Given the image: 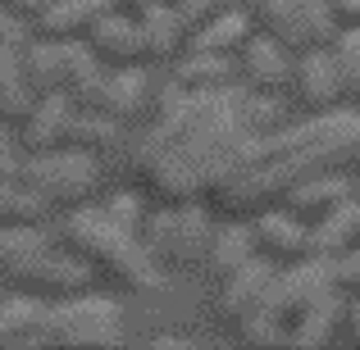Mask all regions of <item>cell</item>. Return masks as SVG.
I'll use <instances>...</instances> for the list:
<instances>
[{
	"instance_id": "34",
	"label": "cell",
	"mask_w": 360,
	"mask_h": 350,
	"mask_svg": "<svg viewBox=\"0 0 360 350\" xmlns=\"http://www.w3.org/2000/svg\"><path fill=\"white\" fill-rule=\"evenodd\" d=\"M178 5V14L187 18V23H205V18L214 14V5H219V0H174Z\"/></svg>"
},
{
	"instance_id": "29",
	"label": "cell",
	"mask_w": 360,
	"mask_h": 350,
	"mask_svg": "<svg viewBox=\"0 0 360 350\" xmlns=\"http://www.w3.org/2000/svg\"><path fill=\"white\" fill-rule=\"evenodd\" d=\"M229 73H233L229 51H192L174 69V78L183 87H219V82H229Z\"/></svg>"
},
{
	"instance_id": "25",
	"label": "cell",
	"mask_w": 360,
	"mask_h": 350,
	"mask_svg": "<svg viewBox=\"0 0 360 350\" xmlns=\"http://www.w3.org/2000/svg\"><path fill=\"white\" fill-rule=\"evenodd\" d=\"M51 201L37 187H27L23 177H5L0 182V223H37L46 219Z\"/></svg>"
},
{
	"instance_id": "39",
	"label": "cell",
	"mask_w": 360,
	"mask_h": 350,
	"mask_svg": "<svg viewBox=\"0 0 360 350\" xmlns=\"http://www.w3.org/2000/svg\"><path fill=\"white\" fill-rule=\"evenodd\" d=\"M356 187H360V168H356Z\"/></svg>"
},
{
	"instance_id": "24",
	"label": "cell",
	"mask_w": 360,
	"mask_h": 350,
	"mask_svg": "<svg viewBox=\"0 0 360 350\" xmlns=\"http://www.w3.org/2000/svg\"><path fill=\"white\" fill-rule=\"evenodd\" d=\"M251 36V23H246L242 9H229V14H210L192 36V51H233V46H246Z\"/></svg>"
},
{
	"instance_id": "38",
	"label": "cell",
	"mask_w": 360,
	"mask_h": 350,
	"mask_svg": "<svg viewBox=\"0 0 360 350\" xmlns=\"http://www.w3.org/2000/svg\"><path fill=\"white\" fill-rule=\"evenodd\" d=\"M352 332H356V342H360V300L352 305Z\"/></svg>"
},
{
	"instance_id": "26",
	"label": "cell",
	"mask_w": 360,
	"mask_h": 350,
	"mask_svg": "<svg viewBox=\"0 0 360 350\" xmlns=\"http://www.w3.org/2000/svg\"><path fill=\"white\" fill-rule=\"evenodd\" d=\"M255 236H260V245H269L274 255H310V228H301L288 214H260Z\"/></svg>"
},
{
	"instance_id": "13",
	"label": "cell",
	"mask_w": 360,
	"mask_h": 350,
	"mask_svg": "<svg viewBox=\"0 0 360 350\" xmlns=\"http://www.w3.org/2000/svg\"><path fill=\"white\" fill-rule=\"evenodd\" d=\"M274 278H278V273H274V264H269V260H255V255H251L242 269L224 273L219 309H224V314H233V318L251 314V309L264 300V291H269V282H274Z\"/></svg>"
},
{
	"instance_id": "18",
	"label": "cell",
	"mask_w": 360,
	"mask_h": 350,
	"mask_svg": "<svg viewBox=\"0 0 360 350\" xmlns=\"http://www.w3.org/2000/svg\"><path fill=\"white\" fill-rule=\"evenodd\" d=\"M51 305L37 296H9L0 300V346H37L46 332Z\"/></svg>"
},
{
	"instance_id": "27",
	"label": "cell",
	"mask_w": 360,
	"mask_h": 350,
	"mask_svg": "<svg viewBox=\"0 0 360 350\" xmlns=\"http://www.w3.org/2000/svg\"><path fill=\"white\" fill-rule=\"evenodd\" d=\"M46 232L37 228V223H5L0 228V269L5 273H14L18 264H27L32 255H41L46 250Z\"/></svg>"
},
{
	"instance_id": "8",
	"label": "cell",
	"mask_w": 360,
	"mask_h": 350,
	"mask_svg": "<svg viewBox=\"0 0 360 350\" xmlns=\"http://www.w3.org/2000/svg\"><path fill=\"white\" fill-rule=\"evenodd\" d=\"M333 282H338V260L333 255H306L297 269L278 273V278L269 282V291H264V300L255 309H264V314H274V318L288 323L292 314H301V309H306L319 291H328Z\"/></svg>"
},
{
	"instance_id": "10",
	"label": "cell",
	"mask_w": 360,
	"mask_h": 350,
	"mask_svg": "<svg viewBox=\"0 0 360 350\" xmlns=\"http://www.w3.org/2000/svg\"><path fill=\"white\" fill-rule=\"evenodd\" d=\"M9 278L23 282V287H37V291H82L91 282V264H82L78 255H64L55 245H46L41 255L18 264Z\"/></svg>"
},
{
	"instance_id": "15",
	"label": "cell",
	"mask_w": 360,
	"mask_h": 350,
	"mask_svg": "<svg viewBox=\"0 0 360 350\" xmlns=\"http://www.w3.org/2000/svg\"><path fill=\"white\" fill-rule=\"evenodd\" d=\"M37 96L41 91L27 73V55L18 46H0V119H27Z\"/></svg>"
},
{
	"instance_id": "20",
	"label": "cell",
	"mask_w": 360,
	"mask_h": 350,
	"mask_svg": "<svg viewBox=\"0 0 360 350\" xmlns=\"http://www.w3.org/2000/svg\"><path fill=\"white\" fill-rule=\"evenodd\" d=\"M187 18L178 14L174 0H146L141 5V32H146V55L155 60H169V55L183 46V32H187Z\"/></svg>"
},
{
	"instance_id": "40",
	"label": "cell",
	"mask_w": 360,
	"mask_h": 350,
	"mask_svg": "<svg viewBox=\"0 0 360 350\" xmlns=\"http://www.w3.org/2000/svg\"><path fill=\"white\" fill-rule=\"evenodd\" d=\"M137 5H146V0H137Z\"/></svg>"
},
{
	"instance_id": "21",
	"label": "cell",
	"mask_w": 360,
	"mask_h": 350,
	"mask_svg": "<svg viewBox=\"0 0 360 350\" xmlns=\"http://www.w3.org/2000/svg\"><path fill=\"white\" fill-rule=\"evenodd\" d=\"M356 191V177H342V173H319V177H306L288 191V205L297 214H328L338 210L342 201H352Z\"/></svg>"
},
{
	"instance_id": "7",
	"label": "cell",
	"mask_w": 360,
	"mask_h": 350,
	"mask_svg": "<svg viewBox=\"0 0 360 350\" xmlns=\"http://www.w3.org/2000/svg\"><path fill=\"white\" fill-rule=\"evenodd\" d=\"M260 18L288 51H310V46H333V0H264Z\"/></svg>"
},
{
	"instance_id": "23",
	"label": "cell",
	"mask_w": 360,
	"mask_h": 350,
	"mask_svg": "<svg viewBox=\"0 0 360 350\" xmlns=\"http://www.w3.org/2000/svg\"><path fill=\"white\" fill-rule=\"evenodd\" d=\"M110 9H115V0H51L41 14V36H78Z\"/></svg>"
},
{
	"instance_id": "3",
	"label": "cell",
	"mask_w": 360,
	"mask_h": 350,
	"mask_svg": "<svg viewBox=\"0 0 360 350\" xmlns=\"http://www.w3.org/2000/svg\"><path fill=\"white\" fill-rule=\"evenodd\" d=\"M60 236L82 250L96 269L115 273L128 287H160V260L146 250V214L137 196H110L96 210H73L60 223Z\"/></svg>"
},
{
	"instance_id": "31",
	"label": "cell",
	"mask_w": 360,
	"mask_h": 350,
	"mask_svg": "<svg viewBox=\"0 0 360 350\" xmlns=\"http://www.w3.org/2000/svg\"><path fill=\"white\" fill-rule=\"evenodd\" d=\"M333 55L342 64V78H347V91H360V23L342 27L333 36Z\"/></svg>"
},
{
	"instance_id": "9",
	"label": "cell",
	"mask_w": 360,
	"mask_h": 350,
	"mask_svg": "<svg viewBox=\"0 0 360 350\" xmlns=\"http://www.w3.org/2000/svg\"><path fill=\"white\" fill-rule=\"evenodd\" d=\"M214 228L205 219V210H155L146 219V250L155 260H196L210 255Z\"/></svg>"
},
{
	"instance_id": "36",
	"label": "cell",
	"mask_w": 360,
	"mask_h": 350,
	"mask_svg": "<svg viewBox=\"0 0 360 350\" xmlns=\"http://www.w3.org/2000/svg\"><path fill=\"white\" fill-rule=\"evenodd\" d=\"M0 5H5V9H14V14H37V18H41L46 14V5H51V0H0Z\"/></svg>"
},
{
	"instance_id": "28",
	"label": "cell",
	"mask_w": 360,
	"mask_h": 350,
	"mask_svg": "<svg viewBox=\"0 0 360 350\" xmlns=\"http://www.w3.org/2000/svg\"><path fill=\"white\" fill-rule=\"evenodd\" d=\"M260 241L255 236V228H246V223H233V228H219L214 232V241H210V264H214V273H233V269H242L246 260H251V245Z\"/></svg>"
},
{
	"instance_id": "33",
	"label": "cell",
	"mask_w": 360,
	"mask_h": 350,
	"mask_svg": "<svg viewBox=\"0 0 360 350\" xmlns=\"http://www.w3.org/2000/svg\"><path fill=\"white\" fill-rule=\"evenodd\" d=\"M5 177H23V155H18V146L9 141V132H0V182Z\"/></svg>"
},
{
	"instance_id": "35",
	"label": "cell",
	"mask_w": 360,
	"mask_h": 350,
	"mask_svg": "<svg viewBox=\"0 0 360 350\" xmlns=\"http://www.w3.org/2000/svg\"><path fill=\"white\" fill-rule=\"evenodd\" d=\"M338 287H360V250L338 260Z\"/></svg>"
},
{
	"instance_id": "17",
	"label": "cell",
	"mask_w": 360,
	"mask_h": 350,
	"mask_svg": "<svg viewBox=\"0 0 360 350\" xmlns=\"http://www.w3.org/2000/svg\"><path fill=\"white\" fill-rule=\"evenodd\" d=\"M242 64H246V73H251V82H255V87H264V91L288 87V82L297 78V69H292V60H288V46H283L274 32H264V36H246V55H242Z\"/></svg>"
},
{
	"instance_id": "12",
	"label": "cell",
	"mask_w": 360,
	"mask_h": 350,
	"mask_svg": "<svg viewBox=\"0 0 360 350\" xmlns=\"http://www.w3.org/2000/svg\"><path fill=\"white\" fill-rule=\"evenodd\" d=\"M297 91L315 105H333L338 96H347V78L342 64H338L333 46H310L297 64Z\"/></svg>"
},
{
	"instance_id": "14",
	"label": "cell",
	"mask_w": 360,
	"mask_h": 350,
	"mask_svg": "<svg viewBox=\"0 0 360 350\" xmlns=\"http://www.w3.org/2000/svg\"><path fill=\"white\" fill-rule=\"evenodd\" d=\"M87 46L110 64H128V60H137V55H146V32H141V23H132V18H123V14L110 9L105 18H96V23L87 27Z\"/></svg>"
},
{
	"instance_id": "32",
	"label": "cell",
	"mask_w": 360,
	"mask_h": 350,
	"mask_svg": "<svg viewBox=\"0 0 360 350\" xmlns=\"http://www.w3.org/2000/svg\"><path fill=\"white\" fill-rule=\"evenodd\" d=\"M0 46H18V51L32 46V32H27L23 14H14V9H5V5H0Z\"/></svg>"
},
{
	"instance_id": "2",
	"label": "cell",
	"mask_w": 360,
	"mask_h": 350,
	"mask_svg": "<svg viewBox=\"0 0 360 350\" xmlns=\"http://www.w3.org/2000/svg\"><path fill=\"white\" fill-rule=\"evenodd\" d=\"M342 164H360V109L310 119V123L288 128V132L274 128L269 137L255 141L251 159L224 187V201L229 205L269 201L278 191H292L306 177L338 173Z\"/></svg>"
},
{
	"instance_id": "30",
	"label": "cell",
	"mask_w": 360,
	"mask_h": 350,
	"mask_svg": "<svg viewBox=\"0 0 360 350\" xmlns=\"http://www.w3.org/2000/svg\"><path fill=\"white\" fill-rule=\"evenodd\" d=\"M119 137H123V132H119V119L105 114V109H96V105L78 109L73 123H69V141H73V146H82V150H91V146H115Z\"/></svg>"
},
{
	"instance_id": "22",
	"label": "cell",
	"mask_w": 360,
	"mask_h": 350,
	"mask_svg": "<svg viewBox=\"0 0 360 350\" xmlns=\"http://www.w3.org/2000/svg\"><path fill=\"white\" fill-rule=\"evenodd\" d=\"M360 236V201H342L338 210L319 214V223L310 228V255H342Z\"/></svg>"
},
{
	"instance_id": "1",
	"label": "cell",
	"mask_w": 360,
	"mask_h": 350,
	"mask_svg": "<svg viewBox=\"0 0 360 350\" xmlns=\"http://www.w3.org/2000/svg\"><path fill=\"white\" fill-rule=\"evenodd\" d=\"M283 123V105L274 96H255L246 87H174L160 91L155 119L137 141V168L160 196L187 201L196 191L224 196L251 159L255 141Z\"/></svg>"
},
{
	"instance_id": "19",
	"label": "cell",
	"mask_w": 360,
	"mask_h": 350,
	"mask_svg": "<svg viewBox=\"0 0 360 350\" xmlns=\"http://www.w3.org/2000/svg\"><path fill=\"white\" fill-rule=\"evenodd\" d=\"M338 318H342V291H338V282H333V287L319 291V296L297 314V328L288 332V342H292V346H301V350L324 346L328 337H333Z\"/></svg>"
},
{
	"instance_id": "5",
	"label": "cell",
	"mask_w": 360,
	"mask_h": 350,
	"mask_svg": "<svg viewBox=\"0 0 360 350\" xmlns=\"http://www.w3.org/2000/svg\"><path fill=\"white\" fill-rule=\"evenodd\" d=\"M41 342L51 346H119L123 342V309L110 296H73L51 305Z\"/></svg>"
},
{
	"instance_id": "6",
	"label": "cell",
	"mask_w": 360,
	"mask_h": 350,
	"mask_svg": "<svg viewBox=\"0 0 360 350\" xmlns=\"http://www.w3.org/2000/svg\"><path fill=\"white\" fill-rule=\"evenodd\" d=\"M23 182L37 187L51 205H78L96 191V159L82 146L73 150H37L32 159H23Z\"/></svg>"
},
{
	"instance_id": "11",
	"label": "cell",
	"mask_w": 360,
	"mask_h": 350,
	"mask_svg": "<svg viewBox=\"0 0 360 350\" xmlns=\"http://www.w3.org/2000/svg\"><path fill=\"white\" fill-rule=\"evenodd\" d=\"M78 114V100L69 91H41L32 105V114L23 119V141L32 150H51L55 141L69 137V123Z\"/></svg>"
},
{
	"instance_id": "4",
	"label": "cell",
	"mask_w": 360,
	"mask_h": 350,
	"mask_svg": "<svg viewBox=\"0 0 360 350\" xmlns=\"http://www.w3.org/2000/svg\"><path fill=\"white\" fill-rule=\"evenodd\" d=\"M27 73H32L37 91H69L78 105H91L105 82V69H101V55L91 46L73 41V36H41V41L27 46Z\"/></svg>"
},
{
	"instance_id": "16",
	"label": "cell",
	"mask_w": 360,
	"mask_h": 350,
	"mask_svg": "<svg viewBox=\"0 0 360 350\" xmlns=\"http://www.w3.org/2000/svg\"><path fill=\"white\" fill-rule=\"evenodd\" d=\"M146 100H150V73L132 64V69L105 73V82H101V91H96L91 105L105 109V114H115V119H132V114L146 109Z\"/></svg>"
},
{
	"instance_id": "37",
	"label": "cell",
	"mask_w": 360,
	"mask_h": 350,
	"mask_svg": "<svg viewBox=\"0 0 360 350\" xmlns=\"http://www.w3.org/2000/svg\"><path fill=\"white\" fill-rule=\"evenodd\" d=\"M338 14H342L347 23H360V0H338Z\"/></svg>"
}]
</instances>
